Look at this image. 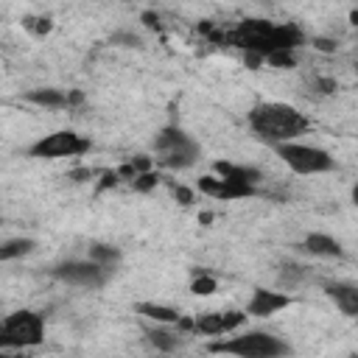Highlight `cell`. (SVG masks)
I'll list each match as a JSON object with an SVG mask.
<instances>
[{"label": "cell", "instance_id": "1f68e13d", "mask_svg": "<svg viewBox=\"0 0 358 358\" xmlns=\"http://www.w3.org/2000/svg\"><path fill=\"white\" fill-rule=\"evenodd\" d=\"M84 101V95L78 92V90H70V106H76V103H81Z\"/></svg>", "mask_w": 358, "mask_h": 358}, {"label": "cell", "instance_id": "ffe728a7", "mask_svg": "<svg viewBox=\"0 0 358 358\" xmlns=\"http://www.w3.org/2000/svg\"><path fill=\"white\" fill-rule=\"evenodd\" d=\"M218 291V280L210 274V271H196L193 274V280H190V294H196V296H210V294H215Z\"/></svg>", "mask_w": 358, "mask_h": 358}, {"label": "cell", "instance_id": "ba28073f", "mask_svg": "<svg viewBox=\"0 0 358 358\" xmlns=\"http://www.w3.org/2000/svg\"><path fill=\"white\" fill-rule=\"evenodd\" d=\"M112 271H106L103 266H98L95 260H62L50 268V277L64 282V285H73V288H87V291H95V288H103L106 280H109Z\"/></svg>", "mask_w": 358, "mask_h": 358}, {"label": "cell", "instance_id": "ac0fdd59", "mask_svg": "<svg viewBox=\"0 0 358 358\" xmlns=\"http://www.w3.org/2000/svg\"><path fill=\"white\" fill-rule=\"evenodd\" d=\"M87 257L95 260L98 266H103L106 271H115V268L120 266V260H123V252H120L117 246H112V243H101V241H95V243L87 246Z\"/></svg>", "mask_w": 358, "mask_h": 358}, {"label": "cell", "instance_id": "4316f807", "mask_svg": "<svg viewBox=\"0 0 358 358\" xmlns=\"http://www.w3.org/2000/svg\"><path fill=\"white\" fill-rule=\"evenodd\" d=\"M129 162L134 165V171H137V173H145V171H154V162H157V159H154V157H148V154H137V157H131Z\"/></svg>", "mask_w": 358, "mask_h": 358}, {"label": "cell", "instance_id": "e0dca14e", "mask_svg": "<svg viewBox=\"0 0 358 358\" xmlns=\"http://www.w3.org/2000/svg\"><path fill=\"white\" fill-rule=\"evenodd\" d=\"M213 171H215L218 176L238 179V182H249V185H260V179H263V173H260L257 168H252V165H238V162H224V159H218V162L213 165Z\"/></svg>", "mask_w": 358, "mask_h": 358}, {"label": "cell", "instance_id": "484cf974", "mask_svg": "<svg viewBox=\"0 0 358 358\" xmlns=\"http://www.w3.org/2000/svg\"><path fill=\"white\" fill-rule=\"evenodd\" d=\"M310 45H313V50H319V53H336V50H338V42H336V39H327V36H313Z\"/></svg>", "mask_w": 358, "mask_h": 358}, {"label": "cell", "instance_id": "83f0119b", "mask_svg": "<svg viewBox=\"0 0 358 358\" xmlns=\"http://www.w3.org/2000/svg\"><path fill=\"white\" fill-rule=\"evenodd\" d=\"M173 199H176L179 204H185V207H187V204H193V190H190V187H185V185H176V187H173Z\"/></svg>", "mask_w": 358, "mask_h": 358}, {"label": "cell", "instance_id": "7c38bea8", "mask_svg": "<svg viewBox=\"0 0 358 358\" xmlns=\"http://www.w3.org/2000/svg\"><path fill=\"white\" fill-rule=\"evenodd\" d=\"M173 324H159L154 322V327H145V341L151 344V350L157 352H176L182 344H185V333L176 327L171 330Z\"/></svg>", "mask_w": 358, "mask_h": 358}, {"label": "cell", "instance_id": "7402d4cb", "mask_svg": "<svg viewBox=\"0 0 358 358\" xmlns=\"http://www.w3.org/2000/svg\"><path fill=\"white\" fill-rule=\"evenodd\" d=\"M157 185H159V173H154V171L137 173V176L131 179V187H134V190H140V193H148V190H154Z\"/></svg>", "mask_w": 358, "mask_h": 358}, {"label": "cell", "instance_id": "9c48e42d", "mask_svg": "<svg viewBox=\"0 0 358 358\" xmlns=\"http://www.w3.org/2000/svg\"><path fill=\"white\" fill-rule=\"evenodd\" d=\"M196 190L210 196V199H221V201H238V199H249L257 193V185L249 182H238V179H227L218 173H204L196 182Z\"/></svg>", "mask_w": 358, "mask_h": 358}, {"label": "cell", "instance_id": "5bb4252c", "mask_svg": "<svg viewBox=\"0 0 358 358\" xmlns=\"http://www.w3.org/2000/svg\"><path fill=\"white\" fill-rule=\"evenodd\" d=\"M324 294L344 316H358V285L355 282H327Z\"/></svg>", "mask_w": 358, "mask_h": 358}, {"label": "cell", "instance_id": "5b68a950", "mask_svg": "<svg viewBox=\"0 0 358 358\" xmlns=\"http://www.w3.org/2000/svg\"><path fill=\"white\" fill-rule=\"evenodd\" d=\"M45 341V316L39 310L22 308L0 322V350H28Z\"/></svg>", "mask_w": 358, "mask_h": 358}, {"label": "cell", "instance_id": "2e32d148", "mask_svg": "<svg viewBox=\"0 0 358 358\" xmlns=\"http://www.w3.org/2000/svg\"><path fill=\"white\" fill-rule=\"evenodd\" d=\"M134 310H137L143 319H148V322H159V324H176V322L182 319V313H179L176 308L162 305V302H137Z\"/></svg>", "mask_w": 358, "mask_h": 358}, {"label": "cell", "instance_id": "d4e9b609", "mask_svg": "<svg viewBox=\"0 0 358 358\" xmlns=\"http://www.w3.org/2000/svg\"><path fill=\"white\" fill-rule=\"evenodd\" d=\"M302 274H305V268H302V266H296V263H282V271H280L282 282H291V285H296V282L302 280Z\"/></svg>", "mask_w": 358, "mask_h": 358}, {"label": "cell", "instance_id": "8fae6325", "mask_svg": "<svg viewBox=\"0 0 358 358\" xmlns=\"http://www.w3.org/2000/svg\"><path fill=\"white\" fill-rule=\"evenodd\" d=\"M294 305V296L291 294H282V291H274V288H263V285H255L252 288V296L246 302V313L255 316V319H268L285 308Z\"/></svg>", "mask_w": 358, "mask_h": 358}, {"label": "cell", "instance_id": "8992f818", "mask_svg": "<svg viewBox=\"0 0 358 358\" xmlns=\"http://www.w3.org/2000/svg\"><path fill=\"white\" fill-rule=\"evenodd\" d=\"M274 154L280 157V162L285 168H291L299 176H316V173H327L336 168V159L330 157V151L310 145V143H299V140H288L280 145H271Z\"/></svg>", "mask_w": 358, "mask_h": 358}, {"label": "cell", "instance_id": "9a60e30c", "mask_svg": "<svg viewBox=\"0 0 358 358\" xmlns=\"http://www.w3.org/2000/svg\"><path fill=\"white\" fill-rule=\"evenodd\" d=\"M22 101L42 106V109H64V106H70V92L56 90V87H34L22 95Z\"/></svg>", "mask_w": 358, "mask_h": 358}, {"label": "cell", "instance_id": "7a4b0ae2", "mask_svg": "<svg viewBox=\"0 0 358 358\" xmlns=\"http://www.w3.org/2000/svg\"><path fill=\"white\" fill-rule=\"evenodd\" d=\"M249 120V129L257 140L268 143V145H280V143H288V140H299L308 129H310V120L291 103H282V101H263V103H255L252 112L246 115Z\"/></svg>", "mask_w": 358, "mask_h": 358}, {"label": "cell", "instance_id": "3957f363", "mask_svg": "<svg viewBox=\"0 0 358 358\" xmlns=\"http://www.w3.org/2000/svg\"><path fill=\"white\" fill-rule=\"evenodd\" d=\"M207 350L238 358H282L291 352V344L268 330H246L232 338H215L207 344Z\"/></svg>", "mask_w": 358, "mask_h": 358}, {"label": "cell", "instance_id": "52a82bcc", "mask_svg": "<svg viewBox=\"0 0 358 358\" xmlns=\"http://www.w3.org/2000/svg\"><path fill=\"white\" fill-rule=\"evenodd\" d=\"M92 148L87 137H81L73 129H56L50 134H42L36 143L28 145V157L34 159H67V157H81Z\"/></svg>", "mask_w": 358, "mask_h": 358}, {"label": "cell", "instance_id": "277c9868", "mask_svg": "<svg viewBox=\"0 0 358 358\" xmlns=\"http://www.w3.org/2000/svg\"><path fill=\"white\" fill-rule=\"evenodd\" d=\"M154 159L168 171H187L201 159V145L179 126H165L154 137Z\"/></svg>", "mask_w": 358, "mask_h": 358}, {"label": "cell", "instance_id": "4dcf8cb0", "mask_svg": "<svg viewBox=\"0 0 358 358\" xmlns=\"http://www.w3.org/2000/svg\"><path fill=\"white\" fill-rule=\"evenodd\" d=\"M70 176H73L76 182H84V179H92V176H95V171H90V168H78V171H73Z\"/></svg>", "mask_w": 358, "mask_h": 358}, {"label": "cell", "instance_id": "d6986e66", "mask_svg": "<svg viewBox=\"0 0 358 358\" xmlns=\"http://www.w3.org/2000/svg\"><path fill=\"white\" fill-rule=\"evenodd\" d=\"M36 249V241L28 238V235H17V238H6L0 243V260H20V257H28L31 252Z\"/></svg>", "mask_w": 358, "mask_h": 358}, {"label": "cell", "instance_id": "603a6c76", "mask_svg": "<svg viewBox=\"0 0 358 358\" xmlns=\"http://www.w3.org/2000/svg\"><path fill=\"white\" fill-rule=\"evenodd\" d=\"M109 42L117 45V48H140V45H143V39H140L134 31H115V34L109 36Z\"/></svg>", "mask_w": 358, "mask_h": 358}, {"label": "cell", "instance_id": "f1b7e54d", "mask_svg": "<svg viewBox=\"0 0 358 358\" xmlns=\"http://www.w3.org/2000/svg\"><path fill=\"white\" fill-rule=\"evenodd\" d=\"M313 87H316L322 95H333V92L338 90V84H336L333 78H316V81H313Z\"/></svg>", "mask_w": 358, "mask_h": 358}, {"label": "cell", "instance_id": "4fadbf2b", "mask_svg": "<svg viewBox=\"0 0 358 358\" xmlns=\"http://www.w3.org/2000/svg\"><path fill=\"white\" fill-rule=\"evenodd\" d=\"M299 249H305V252H308V255H313V257H327V260H333V257H341V255H344L341 241H338V238H333V235H327V232H308V235H305V241L299 243Z\"/></svg>", "mask_w": 358, "mask_h": 358}, {"label": "cell", "instance_id": "6da1fadb", "mask_svg": "<svg viewBox=\"0 0 358 358\" xmlns=\"http://www.w3.org/2000/svg\"><path fill=\"white\" fill-rule=\"evenodd\" d=\"M227 45L243 50V53H260L263 59L271 53V50H299L305 45V34L299 25L294 22H271V20H260V17H249V20H241L232 31H227L221 36Z\"/></svg>", "mask_w": 358, "mask_h": 358}, {"label": "cell", "instance_id": "44dd1931", "mask_svg": "<svg viewBox=\"0 0 358 358\" xmlns=\"http://www.w3.org/2000/svg\"><path fill=\"white\" fill-rule=\"evenodd\" d=\"M296 62H299L296 50H288V48H282V50H271V53L266 56V64H268V67H277V70H294Z\"/></svg>", "mask_w": 358, "mask_h": 358}, {"label": "cell", "instance_id": "d6a6232c", "mask_svg": "<svg viewBox=\"0 0 358 358\" xmlns=\"http://www.w3.org/2000/svg\"><path fill=\"white\" fill-rule=\"evenodd\" d=\"M350 199H352V204H355V207H358V182H355V185H352V190H350Z\"/></svg>", "mask_w": 358, "mask_h": 358}, {"label": "cell", "instance_id": "30bf717a", "mask_svg": "<svg viewBox=\"0 0 358 358\" xmlns=\"http://www.w3.org/2000/svg\"><path fill=\"white\" fill-rule=\"evenodd\" d=\"M246 310H221V313H199L193 319V336H229L246 324Z\"/></svg>", "mask_w": 358, "mask_h": 358}, {"label": "cell", "instance_id": "cb8c5ba5", "mask_svg": "<svg viewBox=\"0 0 358 358\" xmlns=\"http://www.w3.org/2000/svg\"><path fill=\"white\" fill-rule=\"evenodd\" d=\"M22 25H25L31 34H36V36H45V34L53 28L48 17H25V20H22Z\"/></svg>", "mask_w": 358, "mask_h": 358}, {"label": "cell", "instance_id": "f546056e", "mask_svg": "<svg viewBox=\"0 0 358 358\" xmlns=\"http://www.w3.org/2000/svg\"><path fill=\"white\" fill-rule=\"evenodd\" d=\"M140 22H143L145 28L159 31V14H157V11H143V14H140Z\"/></svg>", "mask_w": 358, "mask_h": 358}]
</instances>
